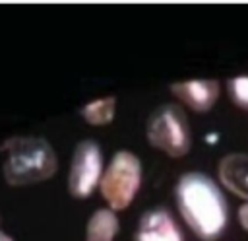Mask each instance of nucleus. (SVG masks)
<instances>
[{
	"mask_svg": "<svg viewBox=\"0 0 248 241\" xmlns=\"http://www.w3.org/2000/svg\"><path fill=\"white\" fill-rule=\"evenodd\" d=\"M114 107H116V99L114 97L95 99V101L87 103L85 107H81V117L89 124H107V122L112 120Z\"/></svg>",
	"mask_w": 248,
	"mask_h": 241,
	"instance_id": "9d476101",
	"label": "nucleus"
},
{
	"mask_svg": "<svg viewBox=\"0 0 248 241\" xmlns=\"http://www.w3.org/2000/svg\"><path fill=\"white\" fill-rule=\"evenodd\" d=\"M118 231V220L112 210H97L87 224L85 241H112Z\"/></svg>",
	"mask_w": 248,
	"mask_h": 241,
	"instance_id": "1a4fd4ad",
	"label": "nucleus"
},
{
	"mask_svg": "<svg viewBox=\"0 0 248 241\" xmlns=\"http://www.w3.org/2000/svg\"><path fill=\"white\" fill-rule=\"evenodd\" d=\"M219 179L221 183L248 200V155L246 154H231L219 161Z\"/></svg>",
	"mask_w": 248,
	"mask_h": 241,
	"instance_id": "6e6552de",
	"label": "nucleus"
},
{
	"mask_svg": "<svg viewBox=\"0 0 248 241\" xmlns=\"http://www.w3.org/2000/svg\"><path fill=\"white\" fill-rule=\"evenodd\" d=\"M103 175V154L93 140H83L76 146L70 173H68V190L76 198L89 196L99 185Z\"/></svg>",
	"mask_w": 248,
	"mask_h": 241,
	"instance_id": "39448f33",
	"label": "nucleus"
},
{
	"mask_svg": "<svg viewBox=\"0 0 248 241\" xmlns=\"http://www.w3.org/2000/svg\"><path fill=\"white\" fill-rule=\"evenodd\" d=\"M141 183V163L140 159L126 150H120L112 155L105 173L101 175L99 187L101 194L112 210H124L136 196Z\"/></svg>",
	"mask_w": 248,
	"mask_h": 241,
	"instance_id": "7ed1b4c3",
	"label": "nucleus"
},
{
	"mask_svg": "<svg viewBox=\"0 0 248 241\" xmlns=\"http://www.w3.org/2000/svg\"><path fill=\"white\" fill-rule=\"evenodd\" d=\"M172 93L194 111H209L219 97L217 80H190L170 86Z\"/></svg>",
	"mask_w": 248,
	"mask_h": 241,
	"instance_id": "0eeeda50",
	"label": "nucleus"
},
{
	"mask_svg": "<svg viewBox=\"0 0 248 241\" xmlns=\"http://www.w3.org/2000/svg\"><path fill=\"white\" fill-rule=\"evenodd\" d=\"M136 241H182V231L167 208H151L140 218Z\"/></svg>",
	"mask_w": 248,
	"mask_h": 241,
	"instance_id": "423d86ee",
	"label": "nucleus"
},
{
	"mask_svg": "<svg viewBox=\"0 0 248 241\" xmlns=\"http://www.w3.org/2000/svg\"><path fill=\"white\" fill-rule=\"evenodd\" d=\"M147 140L172 157L184 155L190 150V126L184 111L174 103L157 107L147 120Z\"/></svg>",
	"mask_w": 248,
	"mask_h": 241,
	"instance_id": "20e7f679",
	"label": "nucleus"
},
{
	"mask_svg": "<svg viewBox=\"0 0 248 241\" xmlns=\"http://www.w3.org/2000/svg\"><path fill=\"white\" fill-rule=\"evenodd\" d=\"M174 196L184 222L200 239L221 237L229 222V206L211 177L198 171L184 173L174 187Z\"/></svg>",
	"mask_w": 248,
	"mask_h": 241,
	"instance_id": "f257e3e1",
	"label": "nucleus"
},
{
	"mask_svg": "<svg viewBox=\"0 0 248 241\" xmlns=\"http://www.w3.org/2000/svg\"><path fill=\"white\" fill-rule=\"evenodd\" d=\"M229 95L236 107L248 109V76H236L229 82Z\"/></svg>",
	"mask_w": 248,
	"mask_h": 241,
	"instance_id": "9b49d317",
	"label": "nucleus"
},
{
	"mask_svg": "<svg viewBox=\"0 0 248 241\" xmlns=\"http://www.w3.org/2000/svg\"><path fill=\"white\" fill-rule=\"evenodd\" d=\"M6 148L8 159L4 163V179L8 185L41 183L56 171L54 150L43 138H12L6 142Z\"/></svg>",
	"mask_w": 248,
	"mask_h": 241,
	"instance_id": "f03ea898",
	"label": "nucleus"
},
{
	"mask_svg": "<svg viewBox=\"0 0 248 241\" xmlns=\"http://www.w3.org/2000/svg\"><path fill=\"white\" fill-rule=\"evenodd\" d=\"M0 241H14V239H12L10 235H6L4 231H0Z\"/></svg>",
	"mask_w": 248,
	"mask_h": 241,
	"instance_id": "ddd939ff",
	"label": "nucleus"
},
{
	"mask_svg": "<svg viewBox=\"0 0 248 241\" xmlns=\"http://www.w3.org/2000/svg\"><path fill=\"white\" fill-rule=\"evenodd\" d=\"M238 220H240L242 227L248 231V202H246V204H242V206L238 208Z\"/></svg>",
	"mask_w": 248,
	"mask_h": 241,
	"instance_id": "f8f14e48",
	"label": "nucleus"
}]
</instances>
